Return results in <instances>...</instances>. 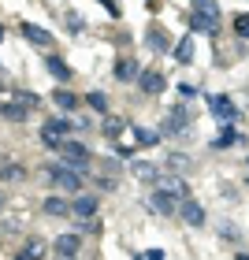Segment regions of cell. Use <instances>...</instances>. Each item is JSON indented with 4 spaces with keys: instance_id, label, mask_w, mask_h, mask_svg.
I'll list each match as a JSON object with an SVG mask.
<instances>
[{
    "instance_id": "cell-1",
    "label": "cell",
    "mask_w": 249,
    "mask_h": 260,
    "mask_svg": "<svg viewBox=\"0 0 249 260\" xmlns=\"http://www.w3.org/2000/svg\"><path fill=\"white\" fill-rule=\"evenodd\" d=\"M41 175H45V179H52L56 186H64L71 197H78V190H82V175L75 168H45Z\"/></svg>"
},
{
    "instance_id": "cell-2",
    "label": "cell",
    "mask_w": 249,
    "mask_h": 260,
    "mask_svg": "<svg viewBox=\"0 0 249 260\" xmlns=\"http://www.w3.org/2000/svg\"><path fill=\"white\" fill-rule=\"evenodd\" d=\"M71 126H75V123H67V119H49V123L41 126V141H45L49 149L60 152L64 141H67V134H71Z\"/></svg>"
},
{
    "instance_id": "cell-3",
    "label": "cell",
    "mask_w": 249,
    "mask_h": 260,
    "mask_svg": "<svg viewBox=\"0 0 249 260\" xmlns=\"http://www.w3.org/2000/svg\"><path fill=\"white\" fill-rule=\"evenodd\" d=\"M60 156H64V164H67V168H75V171H86V164H89V149L82 145V141H64Z\"/></svg>"
},
{
    "instance_id": "cell-4",
    "label": "cell",
    "mask_w": 249,
    "mask_h": 260,
    "mask_svg": "<svg viewBox=\"0 0 249 260\" xmlns=\"http://www.w3.org/2000/svg\"><path fill=\"white\" fill-rule=\"evenodd\" d=\"M149 205H152L157 216H179V197H175L171 190H152Z\"/></svg>"
},
{
    "instance_id": "cell-5",
    "label": "cell",
    "mask_w": 249,
    "mask_h": 260,
    "mask_svg": "<svg viewBox=\"0 0 249 260\" xmlns=\"http://www.w3.org/2000/svg\"><path fill=\"white\" fill-rule=\"evenodd\" d=\"M208 108H212V115H220L223 123H234V115H238L234 101H231V97H223V93H212V97H208Z\"/></svg>"
},
{
    "instance_id": "cell-6",
    "label": "cell",
    "mask_w": 249,
    "mask_h": 260,
    "mask_svg": "<svg viewBox=\"0 0 249 260\" xmlns=\"http://www.w3.org/2000/svg\"><path fill=\"white\" fill-rule=\"evenodd\" d=\"M179 216L190 223V227H205V208H201L194 197H182L179 201Z\"/></svg>"
},
{
    "instance_id": "cell-7",
    "label": "cell",
    "mask_w": 249,
    "mask_h": 260,
    "mask_svg": "<svg viewBox=\"0 0 249 260\" xmlns=\"http://www.w3.org/2000/svg\"><path fill=\"white\" fill-rule=\"evenodd\" d=\"M71 216H78V219H93V216H97V197L78 193L75 201H71Z\"/></svg>"
},
{
    "instance_id": "cell-8",
    "label": "cell",
    "mask_w": 249,
    "mask_h": 260,
    "mask_svg": "<svg viewBox=\"0 0 249 260\" xmlns=\"http://www.w3.org/2000/svg\"><path fill=\"white\" fill-rule=\"evenodd\" d=\"M138 86H141V93H149V97H157V93H164V75L160 71H141V78H138Z\"/></svg>"
},
{
    "instance_id": "cell-9",
    "label": "cell",
    "mask_w": 249,
    "mask_h": 260,
    "mask_svg": "<svg viewBox=\"0 0 249 260\" xmlns=\"http://www.w3.org/2000/svg\"><path fill=\"white\" fill-rule=\"evenodd\" d=\"M130 175L141 179V182H160L164 179L160 168H157V164H149V160H134V164H130Z\"/></svg>"
},
{
    "instance_id": "cell-10",
    "label": "cell",
    "mask_w": 249,
    "mask_h": 260,
    "mask_svg": "<svg viewBox=\"0 0 249 260\" xmlns=\"http://www.w3.org/2000/svg\"><path fill=\"white\" fill-rule=\"evenodd\" d=\"M78 234H60V238L52 242V249H56V256H75L78 253Z\"/></svg>"
},
{
    "instance_id": "cell-11",
    "label": "cell",
    "mask_w": 249,
    "mask_h": 260,
    "mask_svg": "<svg viewBox=\"0 0 249 260\" xmlns=\"http://www.w3.org/2000/svg\"><path fill=\"white\" fill-rule=\"evenodd\" d=\"M220 26V19H208V15H201V11H190V30H197V34H216Z\"/></svg>"
},
{
    "instance_id": "cell-12",
    "label": "cell",
    "mask_w": 249,
    "mask_h": 260,
    "mask_svg": "<svg viewBox=\"0 0 249 260\" xmlns=\"http://www.w3.org/2000/svg\"><path fill=\"white\" fill-rule=\"evenodd\" d=\"M22 34H26V41H34L38 49H52V38L41 26H34V22H22Z\"/></svg>"
},
{
    "instance_id": "cell-13",
    "label": "cell",
    "mask_w": 249,
    "mask_h": 260,
    "mask_svg": "<svg viewBox=\"0 0 249 260\" xmlns=\"http://www.w3.org/2000/svg\"><path fill=\"white\" fill-rule=\"evenodd\" d=\"M0 115H4L8 123H22L30 115V108H22L19 101H4V104H0Z\"/></svg>"
},
{
    "instance_id": "cell-14",
    "label": "cell",
    "mask_w": 249,
    "mask_h": 260,
    "mask_svg": "<svg viewBox=\"0 0 249 260\" xmlns=\"http://www.w3.org/2000/svg\"><path fill=\"white\" fill-rule=\"evenodd\" d=\"M115 78H119V82H134V78H141L138 60H119V63H115Z\"/></svg>"
},
{
    "instance_id": "cell-15",
    "label": "cell",
    "mask_w": 249,
    "mask_h": 260,
    "mask_svg": "<svg viewBox=\"0 0 249 260\" xmlns=\"http://www.w3.org/2000/svg\"><path fill=\"white\" fill-rule=\"evenodd\" d=\"M145 45H149V52H168V49H171L168 34H164L160 26H157V30H149V38H145Z\"/></svg>"
},
{
    "instance_id": "cell-16",
    "label": "cell",
    "mask_w": 249,
    "mask_h": 260,
    "mask_svg": "<svg viewBox=\"0 0 249 260\" xmlns=\"http://www.w3.org/2000/svg\"><path fill=\"white\" fill-rule=\"evenodd\" d=\"M41 212H45V216H67V212H71V205H67L64 197H45Z\"/></svg>"
},
{
    "instance_id": "cell-17",
    "label": "cell",
    "mask_w": 249,
    "mask_h": 260,
    "mask_svg": "<svg viewBox=\"0 0 249 260\" xmlns=\"http://www.w3.org/2000/svg\"><path fill=\"white\" fill-rule=\"evenodd\" d=\"M45 63H49V75H52V78H60V82H67V78H71V71H67V63L60 60V56H49Z\"/></svg>"
},
{
    "instance_id": "cell-18",
    "label": "cell",
    "mask_w": 249,
    "mask_h": 260,
    "mask_svg": "<svg viewBox=\"0 0 249 260\" xmlns=\"http://www.w3.org/2000/svg\"><path fill=\"white\" fill-rule=\"evenodd\" d=\"M22 256H26V260H41L45 256V242L41 238H30L26 245H22Z\"/></svg>"
},
{
    "instance_id": "cell-19",
    "label": "cell",
    "mask_w": 249,
    "mask_h": 260,
    "mask_svg": "<svg viewBox=\"0 0 249 260\" xmlns=\"http://www.w3.org/2000/svg\"><path fill=\"white\" fill-rule=\"evenodd\" d=\"M175 60H179V63H190V60H194V41H190V38H182L179 45H175Z\"/></svg>"
},
{
    "instance_id": "cell-20",
    "label": "cell",
    "mask_w": 249,
    "mask_h": 260,
    "mask_svg": "<svg viewBox=\"0 0 249 260\" xmlns=\"http://www.w3.org/2000/svg\"><path fill=\"white\" fill-rule=\"evenodd\" d=\"M194 11H201V15H208V19H220V4L216 0H194Z\"/></svg>"
},
{
    "instance_id": "cell-21",
    "label": "cell",
    "mask_w": 249,
    "mask_h": 260,
    "mask_svg": "<svg viewBox=\"0 0 249 260\" xmlns=\"http://www.w3.org/2000/svg\"><path fill=\"white\" fill-rule=\"evenodd\" d=\"M86 104H89V108H97V112H108V97H104L101 89H93L89 97H86Z\"/></svg>"
},
{
    "instance_id": "cell-22",
    "label": "cell",
    "mask_w": 249,
    "mask_h": 260,
    "mask_svg": "<svg viewBox=\"0 0 249 260\" xmlns=\"http://www.w3.org/2000/svg\"><path fill=\"white\" fill-rule=\"evenodd\" d=\"M56 104H60V108H75V104H78V97H75V93H67V89H60V93H56Z\"/></svg>"
},
{
    "instance_id": "cell-23",
    "label": "cell",
    "mask_w": 249,
    "mask_h": 260,
    "mask_svg": "<svg viewBox=\"0 0 249 260\" xmlns=\"http://www.w3.org/2000/svg\"><path fill=\"white\" fill-rule=\"evenodd\" d=\"M234 34L249 41V15H234Z\"/></svg>"
},
{
    "instance_id": "cell-24",
    "label": "cell",
    "mask_w": 249,
    "mask_h": 260,
    "mask_svg": "<svg viewBox=\"0 0 249 260\" xmlns=\"http://www.w3.org/2000/svg\"><path fill=\"white\" fill-rule=\"evenodd\" d=\"M15 101L22 104V108H38V97H34V93H26V89H22V93H15Z\"/></svg>"
},
{
    "instance_id": "cell-25",
    "label": "cell",
    "mask_w": 249,
    "mask_h": 260,
    "mask_svg": "<svg viewBox=\"0 0 249 260\" xmlns=\"http://www.w3.org/2000/svg\"><path fill=\"white\" fill-rule=\"evenodd\" d=\"M134 138L141 141V145H152V141H157V134H149L145 126H134Z\"/></svg>"
},
{
    "instance_id": "cell-26",
    "label": "cell",
    "mask_w": 249,
    "mask_h": 260,
    "mask_svg": "<svg viewBox=\"0 0 249 260\" xmlns=\"http://www.w3.org/2000/svg\"><path fill=\"white\" fill-rule=\"evenodd\" d=\"M231 141H234V134H231V130H223V134H220L216 141H212V145H216V149H227Z\"/></svg>"
},
{
    "instance_id": "cell-27",
    "label": "cell",
    "mask_w": 249,
    "mask_h": 260,
    "mask_svg": "<svg viewBox=\"0 0 249 260\" xmlns=\"http://www.w3.org/2000/svg\"><path fill=\"white\" fill-rule=\"evenodd\" d=\"M104 8H108V15H119V0H101Z\"/></svg>"
},
{
    "instance_id": "cell-28",
    "label": "cell",
    "mask_w": 249,
    "mask_h": 260,
    "mask_svg": "<svg viewBox=\"0 0 249 260\" xmlns=\"http://www.w3.org/2000/svg\"><path fill=\"white\" fill-rule=\"evenodd\" d=\"M104 130H108V134H119V119H104Z\"/></svg>"
},
{
    "instance_id": "cell-29",
    "label": "cell",
    "mask_w": 249,
    "mask_h": 260,
    "mask_svg": "<svg viewBox=\"0 0 249 260\" xmlns=\"http://www.w3.org/2000/svg\"><path fill=\"white\" fill-rule=\"evenodd\" d=\"M179 93H182V101H194V97H197V89H194V86H182Z\"/></svg>"
},
{
    "instance_id": "cell-30",
    "label": "cell",
    "mask_w": 249,
    "mask_h": 260,
    "mask_svg": "<svg viewBox=\"0 0 249 260\" xmlns=\"http://www.w3.org/2000/svg\"><path fill=\"white\" fill-rule=\"evenodd\" d=\"M145 260H164V253H160V249H152V253H145Z\"/></svg>"
},
{
    "instance_id": "cell-31",
    "label": "cell",
    "mask_w": 249,
    "mask_h": 260,
    "mask_svg": "<svg viewBox=\"0 0 249 260\" xmlns=\"http://www.w3.org/2000/svg\"><path fill=\"white\" fill-rule=\"evenodd\" d=\"M234 260H249V253H238V256H234Z\"/></svg>"
},
{
    "instance_id": "cell-32",
    "label": "cell",
    "mask_w": 249,
    "mask_h": 260,
    "mask_svg": "<svg viewBox=\"0 0 249 260\" xmlns=\"http://www.w3.org/2000/svg\"><path fill=\"white\" fill-rule=\"evenodd\" d=\"M60 260H75V256H60Z\"/></svg>"
},
{
    "instance_id": "cell-33",
    "label": "cell",
    "mask_w": 249,
    "mask_h": 260,
    "mask_svg": "<svg viewBox=\"0 0 249 260\" xmlns=\"http://www.w3.org/2000/svg\"><path fill=\"white\" fill-rule=\"evenodd\" d=\"M15 260H26V256H22V253H19V256H15Z\"/></svg>"
},
{
    "instance_id": "cell-34",
    "label": "cell",
    "mask_w": 249,
    "mask_h": 260,
    "mask_svg": "<svg viewBox=\"0 0 249 260\" xmlns=\"http://www.w3.org/2000/svg\"><path fill=\"white\" fill-rule=\"evenodd\" d=\"M0 208H4V197H0Z\"/></svg>"
}]
</instances>
